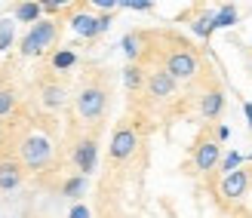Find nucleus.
<instances>
[{
	"mask_svg": "<svg viewBox=\"0 0 252 218\" xmlns=\"http://www.w3.org/2000/svg\"><path fill=\"white\" fill-rule=\"evenodd\" d=\"M188 93H191V89H188ZM224 105H228V95H224V89H221L219 83L191 93V111L197 114L200 120H206L209 126L224 114Z\"/></svg>",
	"mask_w": 252,
	"mask_h": 218,
	"instance_id": "7",
	"label": "nucleus"
},
{
	"mask_svg": "<svg viewBox=\"0 0 252 218\" xmlns=\"http://www.w3.org/2000/svg\"><path fill=\"white\" fill-rule=\"evenodd\" d=\"M98 142H102V129H80V126L68 123V154L65 160L77 175L90 178L98 169Z\"/></svg>",
	"mask_w": 252,
	"mask_h": 218,
	"instance_id": "3",
	"label": "nucleus"
},
{
	"mask_svg": "<svg viewBox=\"0 0 252 218\" xmlns=\"http://www.w3.org/2000/svg\"><path fill=\"white\" fill-rule=\"evenodd\" d=\"M71 98H74V93L68 89V77L53 74L46 68L34 77V83H31V105L40 108L43 114H53V117H56L59 111H65L71 105Z\"/></svg>",
	"mask_w": 252,
	"mask_h": 218,
	"instance_id": "4",
	"label": "nucleus"
},
{
	"mask_svg": "<svg viewBox=\"0 0 252 218\" xmlns=\"http://www.w3.org/2000/svg\"><path fill=\"white\" fill-rule=\"evenodd\" d=\"M243 160H246V157H243L240 151H228V154L221 157V163H219L216 172L224 178V175H231V172H237V169H243Z\"/></svg>",
	"mask_w": 252,
	"mask_h": 218,
	"instance_id": "18",
	"label": "nucleus"
},
{
	"mask_svg": "<svg viewBox=\"0 0 252 218\" xmlns=\"http://www.w3.org/2000/svg\"><path fill=\"white\" fill-rule=\"evenodd\" d=\"M219 163H221V142H219L216 129L206 123L203 129H200V135L194 138L191 154H188L182 169L188 175H194V178H209V175H216Z\"/></svg>",
	"mask_w": 252,
	"mask_h": 218,
	"instance_id": "5",
	"label": "nucleus"
},
{
	"mask_svg": "<svg viewBox=\"0 0 252 218\" xmlns=\"http://www.w3.org/2000/svg\"><path fill=\"white\" fill-rule=\"evenodd\" d=\"M22 105H25V98L19 95L16 86H12V83L0 86V123H3V120H12V117L22 111Z\"/></svg>",
	"mask_w": 252,
	"mask_h": 218,
	"instance_id": "13",
	"label": "nucleus"
},
{
	"mask_svg": "<svg viewBox=\"0 0 252 218\" xmlns=\"http://www.w3.org/2000/svg\"><path fill=\"white\" fill-rule=\"evenodd\" d=\"M252 182H249V166L246 169H237L231 175H224L219 185H212V194H216L219 206H240V203L249 197Z\"/></svg>",
	"mask_w": 252,
	"mask_h": 218,
	"instance_id": "8",
	"label": "nucleus"
},
{
	"mask_svg": "<svg viewBox=\"0 0 252 218\" xmlns=\"http://www.w3.org/2000/svg\"><path fill=\"white\" fill-rule=\"evenodd\" d=\"M249 182H252V166H249Z\"/></svg>",
	"mask_w": 252,
	"mask_h": 218,
	"instance_id": "23",
	"label": "nucleus"
},
{
	"mask_svg": "<svg viewBox=\"0 0 252 218\" xmlns=\"http://www.w3.org/2000/svg\"><path fill=\"white\" fill-rule=\"evenodd\" d=\"M237 6L234 3H221L219 9H216V31L219 28H231V25H237Z\"/></svg>",
	"mask_w": 252,
	"mask_h": 218,
	"instance_id": "19",
	"label": "nucleus"
},
{
	"mask_svg": "<svg viewBox=\"0 0 252 218\" xmlns=\"http://www.w3.org/2000/svg\"><path fill=\"white\" fill-rule=\"evenodd\" d=\"M145 83H148V68L138 65V62H135V65L126 62V68H123V86H126V93H129V101L132 98H142Z\"/></svg>",
	"mask_w": 252,
	"mask_h": 218,
	"instance_id": "12",
	"label": "nucleus"
},
{
	"mask_svg": "<svg viewBox=\"0 0 252 218\" xmlns=\"http://www.w3.org/2000/svg\"><path fill=\"white\" fill-rule=\"evenodd\" d=\"M151 129V123L132 117V114H126V117L117 120L114 132H111V142H108V172L102 182H114V178L126 169V166H132L135 157H138V148H142L145 135Z\"/></svg>",
	"mask_w": 252,
	"mask_h": 218,
	"instance_id": "2",
	"label": "nucleus"
},
{
	"mask_svg": "<svg viewBox=\"0 0 252 218\" xmlns=\"http://www.w3.org/2000/svg\"><path fill=\"white\" fill-rule=\"evenodd\" d=\"M86 187H90V182H86V175H77V172H68L65 178H62V185L56 194L62 197H68V200H83L86 194Z\"/></svg>",
	"mask_w": 252,
	"mask_h": 218,
	"instance_id": "16",
	"label": "nucleus"
},
{
	"mask_svg": "<svg viewBox=\"0 0 252 218\" xmlns=\"http://www.w3.org/2000/svg\"><path fill=\"white\" fill-rule=\"evenodd\" d=\"M77 65H80V56H77L74 46H56L53 53L43 59V68L53 71V74H62V77H65L68 71H74Z\"/></svg>",
	"mask_w": 252,
	"mask_h": 218,
	"instance_id": "11",
	"label": "nucleus"
},
{
	"mask_svg": "<svg viewBox=\"0 0 252 218\" xmlns=\"http://www.w3.org/2000/svg\"><path fill=\"white\" fill-rule=\"evenodd\" d=\"M68 218H93V212H90V206H83V203H74Z\"/></svg>",
	"mask_w": 252,
	"mask_h": 218,
	"instance_id": "20",
	"label": "nucleus"
},
{
	"mask_svg": "<svg viewBox=\"0 0 252 218\" xmlns=\"http://www.w3.org/2000/svg\"><path fill=\"white\" fill-rule=\"evenodd\" d=\"M25 178H28V169L22 166V160H16V157H3V160H0V194H12V190H19L25 185Z\"/></svg>",
	"mask_w": 252,
	"mask_h": 218,
	"instance_id": "10",
	"label": "nucleus"
},
{
	"mask_svg": "<svg viewBox=\"0 0 252 218\" xmlns=\"http://www.w3.org/2000/svg\"><path fill=\"white\" fill-rule=\"evenodd\" d=\"M243 111H246V120H249V129H252V101H246V105H243Z\"/></svg>",
	"mask_w": 252,
	"mask_h": 218,
	"instance_id": "22",
	"label": "nucleus"
},
{
	"mask_svg": "<svg viewBox=\"0 0 252 218\" xmlns=\"http://www.w3.org/2000/svg\"><path fill=\"white\" fill-rule=\"evenodd\" d=\"M9 16L16 19V25L22 22V25H37L43 19V3H34V0H22V3H12L9 6Z\"/></svg>",
	"mask_w": 252,
	"mask_h": 218,
	"instance_id": "14",
	"label": "nucleus"
},
{
	"mask_svg": "<svg viewBox=\"0 0 252 218\" xmlns=\"http://www.w3.org/2000/svg\"><path fill=\"white\" fill-rule=\"evenodd\" d=\"M9 46H16V19L3 16L0 19V53H6Z\"/></svg>",
	"mask_w": 252,
	"mask_h": 218,
	"instance_id": "17",
	"label": "nucleus"
},
{
	"mask_svg": "<svg viewBox=\"0 0 252 218\" xmlns=\"http://www.w3.org/2000/svg\"><path fill=\"white\" fill-rule=\"evenodd\" d=\"M123 56L129 59V65L142 62V56H145V28H135V31L123 34Z\"/></svg>",
	"mask_w": 252,
	"mask_h": 218,
	"instance_id": "15",
	"label": "nucleus"
},
{
	"mask_svg": "<svg viewBox=\"0 0 252 218\" xmlns=\"http://www.w3.org/2000/svg\"><path fill=\"white\" fill-rule=\"evenodd\" d=\"M185 19H188V28H191L200 40H209L212 34H216V9L212 6H203V3H197L185 12Z\"/></svg>",
	"mask_w": 252,
	"mask_h": 218,
	"instance_id": "9",
	"label": "nucleus"
},
{
	"mask_svg": "<svg viewBox=\"0 0 252 218\" xmlns=\"http://www.w3.org/2000/svg\"><path fill=\"white\" fill-rule=\"evenodd\" d=\"M120 6L135 9V12H151V9H154V3H145V0H135V3H120Z\"/></svg>",
	"mask_w": 252,
	"mask_h": 218,
	"instance_id": "21",
	"label": "nucleus"
},
{
	"mask_svg": "<svg viewBox=\"0 0 252 218\" xmlns=\"http://www.w3.org/2000/svg\"><path fill=\"white\" fill-rule=\"evenodd\" d=\"M111 95H114L111 71L98 65H86L71 98V123L80 126V129H105Z\"/></svg>",
	"mask_w": 252,
	"mask_h": 218,
	"instance_id": "1",
	"label": "nucleus"
},
{
	"mask_svg": "<svg viewBox=\"0 0 252 218\" xmlns=\"http://www.w3.org/2000/svg\"><path fill=\"white\" fill-rule=\"evenodd\" d=\"M62 31H65V19H40L37 25H31L25 37L19 40V56L22 59H46L62 40Z\"/></svg>",
	"mask_w": 252,
	"mask_h": 218,
	"instance_id": "6",
	"label": "nucleus"
}]
</instances>
